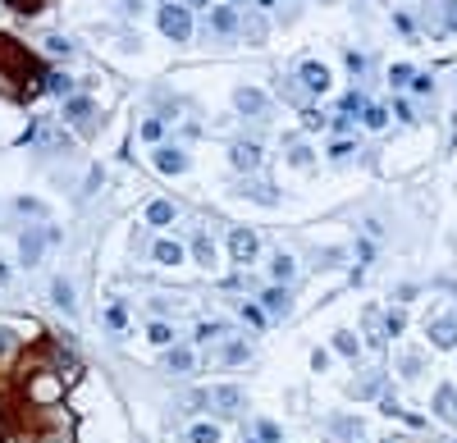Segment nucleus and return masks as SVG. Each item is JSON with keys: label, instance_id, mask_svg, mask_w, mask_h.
Wrapping results in <instances>:
<instances>
[{"label": "nucleus", "instance_id": "22", "mask_svg": "<svg viewBox=\"0 0 457 443\" xmlns=\"http://www.w3.org/2000/svg\"><path fill=\"white\" fill-rule=\"evenodd\" d=\"M334 347H338L343 356H357V333H348V329H343V333H334Z\"/></svg>", "mask_w": 457, "mask_h": 443}, {"label": "nucleus", "instance_id": "8", "mask_svg": "<svg viewBox=\"0 0 457 443\" xmlns=\"http://www.w3.org/2000/svg\"><path fill=\"white\" fill-rule=\"evenodd\" d=\"M261 165V146L256 142H238L233 146V169H256Z\"/></svg>", "mask_w": 457, "mask_h": 443}, {"label": "nucleus", "instance_id": "19", "mask_svg": "<svg viewBox=\"0 0 457 443\" xmlns=\"http://www.w3.org/2000/svg\"><path fill=\"white\" fill-rule=\"evenodd\" d=\"M147 220L151 224H174V206H169V201H151V206H147Z\"/></svg>", "mask_w": 457, "mask_h": 443}, {"label": "nucleus", "instance_id": "14", "mask_svg": "<svg viewBox=\"0 0 457 443\" xmlns=\"http://www.w3.org/2000/svg\"><path fill=\"white\" fill-rule=\"evenodd\" d=\"M210 28H215V33H238V14L228 10H210Z\"/></svg>", "mask_w": 457, "mask_h": 443}, {"label": "nucleus", "instance_id": "2", "mask_svg": "<svg viewBox=\"0 0 457 443\" xmlns=\"http://www.w3.org/2000/svg\"><path fill=\"white\" fill-rule=\"evenodd\" d=\"M160 33L169 37V42H178V46H183L188 37H192V10H183L178 0H169V5L160 10Z\"/></svg>", "mask_w": 457, "mask_h": 443}, {"label": "nucleus", "instance_id": "39", "mask_svg": "<svg viewBox=\"0 0 457 443\" xmlns=\"http://www.w3.org/2000/svg\"><path fill=\"white\" fill-rule=\"evenodd\" d=\"M46 46H51L55 55H69V42H65V37H51V42H46Z\"/></svg>", "mask_w": 457, "mask_h": 443}, {"label": "nucleus", "instance_id": "27", "mask_svg": "<svg viewBox=\"0 0 457 443\" xmlns=\"http://www.w3.org/2000/svg\"><path fill=\"white\" fill-rule=\"evenodd\" d=\"M65 114H69V119H88V114H92V105H88V101H69V105H65Z\"/></svg>", "mask_w": 457, "mask_h": 443}, {"label": "nucleus", "instance_id": "29", "mask_svg": "<svg viewBox=\"0 0 457 443\" xmlns=\"http://www.w3.org/2000/svg\"><path fill=\"white\" fill-rule=\"evenodd\" d=\"M320 123H325V114H320V110H302V128H311V133H316Z\"/></svg>", "mask_w": 457, "mask_h": 443}, {"label": "nucleus", "instance_id": "5", "mask_svg": "<svg viewBox=\"0 0 457 443\" xmlns=\"http://www.w3.org/2000/svg\"><path fill=\"white\" fill-rule=\"evenodd\" d=\"M297 78H302V87H306V92H320V96L329 92V69H325V64H316V60H306Z\"/></svg>", "mask_w": 457, "mask_h": 443}, {"label": "nucleus", "instance_id": "10", "mask_svg": "<svg viewBox=\"0 0 457 443\" xmlns=\"http://www.w3.org/2000/svg\"><path fill=\"white\" fill-rule=\"evenodd\" d=\"M435 411L444 416V421H453V425H457V388H453V384L435 393Z\"/></svg>", "mask_w": 457, "mask_h": 443}, {"label": "nucleus", "instance_id": "33", "mask_svg": "<svg viewBox=\"0 0 457 443\" xmlns=\"http://www.w3.org/2000/svg\"><path fill=\"white\" fill-rule=\"evenodd\" d=\"M46 82H51V92H55V96H69V78L51 73V78H46Z\"/></svg>", "mask_w": 457, "mask_h": 443}, {"label": "nucleus", "instance_id": "3", "mask_svg": "<svg viewBox=\"0 0 457 443\" xmlns=\"http://www.w3.org/2000/svg\"><path fill=\"white\" fill-rule=\"evenodd\" d=\"M228 252H233L238 266H247L251 256H256V233H251V229H233V233H228Z\"/></svg>", "mask_w": 457, "mask_h": 443}, {"label": "nucleus", "instance_id": "20", "mask_svg": "<svg viewBox=\"0 0 457 443\" xmlns=\"http://www.w3.org/2000/svg\"><path fill=\"white\" fill-rule=\"evenodd\" d=\"M270 275L279 279V284H288V279H293V256H274V261H270Z\"/></svg>", "mask_w": 457, "mask_h": 443}, {"label": "nucleus", "instance_id": "24", "mask_svg": "<svg viewBox=\"0 0 457 443\" xmlns=\"http://www.w3.org/2000/svg\"><path fill=\"white\" fill-rule=\"evenodd\" d=\"M224 361H228V366H242V361H247V343H228L224 347Z\"/></svg>", "mask_w": 457, "mask_h": 443}, {"label": "nucleus", "instance_id": "38", "mask_svg": "<svg viewBox=\"0 0 457 443\" xmlns=\"http://www.w3.org/2000/svg\"><path fill=\"white\" fill-rule=\"evenodd\" d=\"M19 211H28V215H42L46 206H42V201H28V197H23V201H19Z\"/></svg>", "mask_w": 457, "mask_h": 443}, {"label": "nucleus", "instance_id": "42", "mask_svg": "<svg viewBox=\"0 0 457 443\" xmlns=\"http://www.w3.org/2000/svg\"><path fill=\"white\" fill-rule=\"evenodd\" d=\"M46 443H60V439H46Z\"/></svg>", "mask_w": 457, "mask_h": 443}, {"label": "nucleus", "instance_id": "35", "mask_svg": "<svg viewBox=\"0 0 457 443\" xmlns=\"http://www.w3.org/2000/svg\"><path fill=\"white\" fill-rule=\"evenodd\" d=\"M242 320H247V324H265V311L261 306H242Z\"/></svg>", "mask_w": 457, "mask_h": 443}, {"label": "nucleus", "instance_id": "23", "mask_svg": "<svg viewBox=\"0 0 457 443\" xmlns=\"http://www.w3.org/2000/svg\"><path fill=\"white\" fill-rule=\"evenodd\" d=\"M412 78H416L412 64H393V69H389V82H393V87H403V82H412Z\"/></svg>", "mask_w": 457, "mask_h": 443}, {"label": "nucleus", "instance_id": "6", "mask_svg": "<svg viewBox=\"0 0 457 443\" xmlns=\"http://www.w3.org/2000/svg\"><path fill=\"white\" fill-rule=\"evenodd\" d=\"M156 169H160V174H183L188 155L178 151V146H156Z\"/></svg>", "mask_w": 457, "mask_h": 443}, {"label": "nucleus", "instance_id": "40", "mask_svg": "<svg viewBox=\"0 0 457 443\" xmlns=\"http://www.w3.org/2000/svg\"><path fill=\"white\" fill-rule=\"evenodd\" d=\"M14 343V338H10V333H5V329H0V352H5V347H10Z\"/></svg>", "mask_w": 457, "mask_h": 443}, {"label": "nucleus", "instance_id": "18", "mask_svg": "<svg viewBox=\"0 0 457 443\" xmlns=\"http://www.w3.org/2000/svg\"><path fill=\"white\" fill-rule=\"evenodd\" d=\"M188 439H192V443H219V425H210V421H197Z\"/></svg>", "mask_w": 457, "mask_h": 443}, {"label": "nucleus", "instance_id": "44", "mask_svg": "<svg viewBox=\"0 0 457 443\" xmlns=\"http://www.w3.org/2000/svg\"><path fill=\"white\" fill-rule=\"evenodd\" d=\"M453 443H457V439H453Z\"/></svg>", "mask_w": 457, "mask_h": 443}, {"label": "nucleus", "instance_id": "26", "mask_svg": "<svg viewBox=\"0 0 457 443\" xmlns=\"http://www.w3.org/2000/svg\"><path fill=\"white\" fill-rule=\"evenodd\" d=\"M403 311H389V315H384V333H389V338H393V333H403Z\"/></svg>", "mask_w": 457, "mask_h": 443}, {"label": "nucleus", "instance_id": "41", "mask_svg": "<svg viewBox=\"0 0 457 443\" xmlns=\"http://www.w3.org/2000/svg\"><path fill=\"white\" fill-rule=\"evenodd\" d=\"M261 5H274V0H261Z\"/></svg>", "mask_w": 457, "mask_h": 443}, {"label": "nucleus", "instance_id": "16", "mask_svg": "<svg viewBox=\"0 0 457 443\" xmlns=\"http://www.w3.org/2000/svg\"><path fill=\"white\" fill-rule=\"evenodd\" d=\"M192 256L201 261V266H215V243H210L206 233H197V238H192Z\"/></svg>", "mask_w": 457, "mask_h": 443}, {"label": "nucleus", "instance_id": "9", "mask_svg": "<svg viewBox=\"0 0 457 443\" xmlns=\"http://www.w3.org/2000/svg\"><path fill=\"white\" fill-rule=\"evenodd\" d=\"M51 302H55L60 311H69V315H74V311H78V302H74V284H69V279H55V284H51Z\"/></svg>", "mask_w": 457, "mask_h": 443}, {"label": "nucleus", "instance_id": "34", "mask_svg": "<svg viewBox=\"0 0 457 443\" xmlns=\"http://www.w3.org/2000/svg\"><path fill=\"white\" fill-rule=\"evenodd\" d=\"M352 110H366V101H361L357 92H348V96H343V114H352Z\"/></svg>", "mask_w": 457, "mask_h": 443}, {"label": "nucleus", "instance_id": "7", "mask_svg": "<svg viewBox=\"0 0 457 443\" xmlns=\"http://www.w3.org/2000/svg\"><path fill=\"white\" fill-rule=\"evenodd\" d=\"M42 247H46V233L42 229H28V233H23V243H19L23 266H37V261H42Z\"/></svg>", "mask_w": 457, "mask_h": 443}, {"label": "nucleus", "instance_id": "32", "mask_svg": "<svg viewBox=\"0 0 457 443\" xmlns=\"http://www.w3.org/2000/svg\"><path fill=\"white\" fill-rule=\"evenodd\" d=\"M160 128H165L160 119H147V123H142V137H147V142H156V137H160Z\"/></svg>", "mask_w": 457, "mask_h": 443}, {"label": "nucleus", "instance_id": "15", "mask_svg": "<svg viewBox=\"0 0 457 443\" xmlns=\"http://www.w3.org/2000/svg\"><path fill=\"white\" fill-rule=\"evenodd\" d=\"M156 261H160V266H178V261H183V247L160 238V243H156Z\"/></svg>", "mask_w": 457, "mask_h": 443}, {"label": "nucleus", "instance_id": "13", "mask_svg": "<svg viewBox=\"0 0 457 443\" xmlns=\"http://www.w3.org/2000/svg\"><path fill=\"white\" fill-rule=\"evenodd\" d=\"M210 398H215V407H219V411H238L242 393H238L233 384H219V388H210Z\"/></svg>", "mask_w": 457, "mask_h": 443}, {"label": "nucleus", "instance_id": "17", "mask_svg": "<svg viewBox=\"0 0 457 443\" xmlns=\"http://www.w3.org/2000/svg\"><path fill=\"white\" fill-rule=\"evenodd\" d=\"M261 302H265V311H270V315H288V293H283V288H270Z\"/></svg>", "mask_w": 457, "mask_h": 443}, {"label": "nucleus", "instance_id": "11", "mask_svg": "<svg viewBox=\"0 0 457 443\" xmlns=\"http://www.w3.org/2000/svg\"><path fill=\"white\" fill-rule=\"evenodd\" d=\"M430 343L435 347H457V324L453 320H435L430 324Z\"/></svg>", "mask_w": 457, "mask_h": 443}, {"label": "nucleus", "instance_id": "43", "mask_svg": "<svg viewBox=\"0 0 457 443\" xmlns=\"http://www.w3.org/2000/svg\"><path fill=\"white\" fill-rule=\"evenodd\" d=\"M160 5H169V0H160Z\"/></svg>", "mask_w": 457, "mask_h": 443}, {"label": "nucleus", "instance_id": "30", "mask_svg": "<svg viewBox=\"0 0 457 443\" xmlns=\"http://www.w3.org/2000/svg\"><path fill=\"white\" fill-rule=\"evenodd\" d=\"M444 28H448V33L457 28V0H444Z\"/></svg>", "mask_w": 457, "mask_h": 443}, {"label": "nucleus", "instance_id": "37", "mask_svg": "<svg viewBox=\"0 0 457 443\" xmlns=\"http://www.w3.org/2000/svg\"><path fill=\"white\" fill-rule=\"evenodd\" d=\"M261 37H265V23L251 19V23H247V42H261Z\"/></svg>", "mask_w": 457, "mask_h": 443}, {"label": "nucleus", "instance_id": "12", "mask_svg": "<svg viewBox=\"0 0 457 443\" xmlns=\"http://www.w3.org/2000/svg\"><path fill=\"white\" fill-rule=\"evenodd\" d=\"M165 361H169V370H174V375H188V370L197 366L192 347H169V356H165Z\"/></svg>", "mask_w": 457, "mask_h": 443}, {"label": "nucleus", "instance_id": "21", "mask_svg": "<svg viewBox=\"0 0 457 443\" xmlns=\"http://www.w3.org/2000/svg\"><path fill=\"white\" fill-rule=\"evenodd\" d=\"M147 338H151V343H160V347H169V343H174V329H169L165 320H156L151 329H147Z\"/></svg>", "mask_w": 457, "mask_h": 443}, {"label": "nucleus", "instance_id": "36", "mask_svg": "<svg viewBox=\"0 0 457 443\" xmlns=\"http://www.w3.org/2000/svg\"><path fill=\"white\" fill-rule=\"evenodd\" d=\"M10 5H14L19 14H37V10H42V0H10Z\"/></svg>", "mask_w": 457, "mask_h": 443}, {"label": "nucleus", "instance_id": "31", "mask_svg": "<svg viewBox=\"0 0 457 443\" xmlns=\"http://www.w3.org/2000/svg\"><path fill=\"white\" fill-rule=\"evenodd\" d=\"M256 434H261V443H279V430H274L270 421H261V425H256Z\"/></svg>", "mask_w": 457, "mask_h": 443}, {"label": "nucleus", "instance_id": "1", "mask_svg": "<svg viewBox=\"0 0 457 443\" xmlns=\"http://www.w3.org/2000/svg\"><path fill=\"white\" fill-rule=\"evenodd\" d=\"M0 73H5V78H28V73H37V60L28 55L14 37H5V33H0Z\"/></svg>", "mask_w": 457, "mask_h": 443}, {"label": "nucleus", "instance_id": "25", "mask_svg": "<svg viewBox=\"0 0 457 443\" xmlns=\"http://www.w3.org/2000/svg\"><path fill=\"white\" fill-rule=\"evenodd\" d=\"M384 123H389L384 105H366V128H384Z\"/></svg>", "mask_w": 457, "mask_h": 443}, {"label": "nucleus", "instance_id": "4", "mask_svg": "<svg viewBox=\"0 0 457 443\" xmlns=\"http://www.w3.org/2000/svg\"><path fill=\"white\" fill-rule=\"evenodd\" d=\"M233 105H238L242 114H251V119H261V114H265V92H256V87H238V92H233Z\"/></svg>", "mask_w": 457, "mask_h": 443}, {"label": "nucleus", "instance_id": "28", "mask_svg": "<svg viewBox=\"0 0 457 443\" xmlns=\"http://www.w3.org/2000/svg\"><path fill=\"white\" fill-rule=\"evenodd\" d=\"M106 320H110V329H124V320H128V311H124V306H110V311H106Z\"/></svg>", "mask_w": 457, "mask_h": 443}]
</instances>
